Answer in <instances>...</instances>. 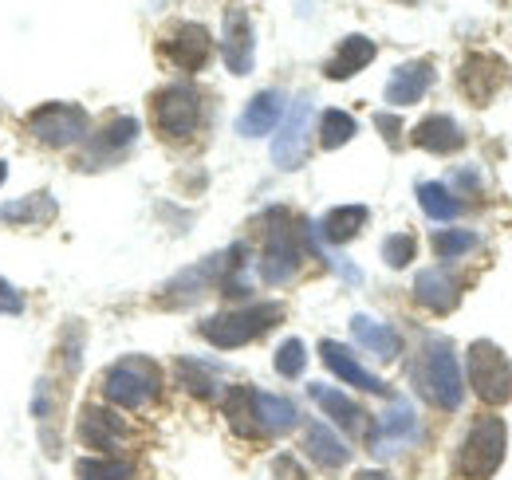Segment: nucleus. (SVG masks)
Listing matches in <instances>:
<instances>
[{
    "mask_svg": "<svg viewBox=\"0 0 512 480\" xmlns=\"http://www.w3.org/2000/svg\"><path fill=\"white\" fill-rule=\"evenodd\" d=\"M505 445H509V429L505 421L485 414L469 425V433L461 437L457 449V477L461 480H489L501 461H505Z\"/></svg>",
    "mask_w": 512,
    "mask_h": 480,
    "instance_id": "f257e3e1",
    "label": "nucleus"
},
{
    "mask_svg": "<svg viewBox=\"0 0 512 480\" xmlns=\"http://www.w3.org/2000/svg\"><path fill=\"white\" fill-rule=\"evenodd\" d=\"M284 319V307L280 303H253V307H241V311H225V315H213L201 323V339L221 347V351H233V347H245L260 339L264 331H272L276 323Z\"/></svg>",
    "mask_w": 512,
    "mask_h": 480,
    "instance_id": "f03ea898",
    "label": "nucleus"
},
{
    "mask_svg": "<svg viewBox=\"0 0 512 480\" xmlns=\"http://www.w3.org/2000/svg\"><path fill=\"white\" fill-rule=\"evenodd\" d=\"M418 378H422L426 398H430L438 410H446V414L461 410V398H465V378H461L457 355H453V347H449L446 339H434V343L426 347Z\"/></svg>",
    "mask_w": 512,
    "mask_h": 480,
    "instance_id": "7ed1b4c3",
    "label": "nucleus"
},
{
    "mask_svg": "<svg viewBox=\"0 0 512 480\" xmlns=\"http://www.w3.org/2000/svg\"><path fill=\"white\" fill-rule=\"evenodd\" d=\"M158 390H162L158 366L150 359H138V355L115 362V366L107 370V378H103V394H107L115 406H123V410H142V406H150V402L158 398Z\"/></svg>",
    "mask_w": 512,
    "mask_h": 480,
    "instance_id": "20e7f679",
    "label": "nucleus"
},
{
    "mask_svg": "<svg viewBox=\"0 0 512 480\" xmlns=\"http://www.w3.org/2000/svg\"><path fill=\"white\" fill-rule=\"evenodd\" d=\"M469 386L485 406H505L512 398V362L497 343L477 339L469 347Z\"/></svg>",
    "mask_w": 512,
    "mask_h": 480,
    "instance_id": "39448f33",
    "label": "nucleus"
},
{
    "mask_svg": "<svg viewBox=\"0 0 512 480\" xmlns=\"http://www.w3.org/2000/svg\"><path fill=\"white\" fill-rule=\"evenodd\" d=\"M300 272V244H296V229H288V213L276 209L272 213V229H268V248L260 260V276L264 284H288Z\"/></svg>",
    "mask_w": 512,
    "mask_h": 480,
    "instance_id": "423d86ee",
    "label": "nucleus"
},
{
    "mask_svg": "<svg viewBox=\"0 0 512 480\" xmlns=\"http://www.w3.org/2000/svg\"><path fill=\"white\" fill-rule=\"evenodd\" d=\"M154 122L166 138H190L201 122V95L186 87V83H174L166 91L154 95Z\"/></svg>",
    "mask_w": 512,
    "mask_h": 480,
    "instance_id": "0eeeda50",
    "label": "nucleus"
},
{
    "mask_svg": "<svg viewBox=\"0 0 512 480\" xmlns=\"http://www.w3.org/2000/svg\"><path fill=\"white\" fill-rule=\"evenodd\" d=\"M28 130L44 146H71V142H79L87 134V115L75 103H48V107L28 115Z\"/></svg>",
    "mask_w": 512,
    "mask_h": 480,
    "instance_id": "6e6552de",
    "label": "nucleus"
},
{
    "mask_svg": "<svg viewBox=\"0 0 512 480\" xmlns=\"http://www.w3.org/2000/svg\"><path fill=\"white\" fill-rule=\"evenodd\" d=\"M308 134H312V99H296L292 115L284 119L276 142H272V158L280 170H300L308 158Z\"/></svg>",
    "mask_w": 512,
    "mask_h": 480,
    "instance_id": "1a4fd4ad",
    "label": "nucleus"
},
{
    "mask_svg": "<svg viewBox=\"0 0 512 480\" xmlns=\"http://www.w3.org/2000/svg\"><path fill=\"white\" fill-rule=\"evenodd\" d=\"M509 83V67L501 56H489V52H473L465 67H461V91L477 103V107H485L501 87Z\"/></svg>",
    "mask_w": 512,
    "mask_h": 480,
    "instance_id": "9d476101",
    "label": "nucleus"
},
{
    "mask_svg": "<svg viewBox=\"0 0 512 480\" xmlns=\"http://www.w3.org/2000/svg\"><path fill=\"white\" fill-rule=\"evenodd\" d=\"M166 56L178 63L182 71H201L213 56V36L205 24H182L174 28V36L166 40Z\"/></svg>",
    "mask_w": 512,
    "mask_h": 480,
    "instance_id": "9b49d317",
    "label": "nucleus"
},
{
    "mask_svg": "<svg viewBox=\"0 0 512 480\" xmlns=\"http://www.w3.org/2000/svg\"><path fill=\"white\" fill-rule=\"evenodd\" d=\"M414 300L422 307H430V311H438V315H449L461 303V284L446 268H426L414 280Z\"/></svg>",
    "mask_w": 512,
    "mask_h": 480,
    "instance_id": "f8f14e48",
    "label": "nucleus"
},
{
    "mask_svg": "<svg viewBox=\"0 0 512 480\" xmlns=\"http://www.w3.org/2000/svg\"><path fill=\"white\" fill-rule=\"evenodd\" d=\"M221 56H225V67L233 75H249L253 71V56H256V44H253V24L245 12H229L225 16V44H221Z\"/></svg>",
    "mask_w": 512,
    "mask_h": 480,
    "instance_id": "ddd939ff",
    "label": "nucleus"
},
{
    "mask_svg": "<svg viewBox=\"0 0 512 480\" xmlns=\"http://www.w3.org/2000/svg\"><path fill=\"white\" fill-rule=\"evenodd\" d=\"M430 83H434V63L430 60L402 63L386 83V103L390 107H410L430 91Z\"/></svg>",
    "mask_w": 512,
    "mask_h": 480,
    "instance_id": "4468645a",
    "label": "nucleus"
},
{
    "mask_svg": "<svg viewBox=\"0 0 512 480\" xmlns=\"http://www.w3.org/2000/svg\"><path fill=\"white\" fill-rule=\"evenodd\" d=\"M320 355H323V362H327V370H331L335 378H343L347 386H359V390H367V394H390L383 378H375L371 370H363V366L355 362V355H351L343 343H331V339H323Z\"/></svg>",
    "mask_w": 512,
    "mask_h": 480,
    "instance_id": "2eb2a0df",
    "label": "nucleus"
},
{
    "mask_svg": "<svg viewBox=\"0 0 512 480\" xmlns=\"http://www.w3.org/2000/svg\"><path fill=\"white\" fill-rule=\"evenodd\" d=\"M123 433H127V425H123V418H115L111 410L91 406V410H83V418H79V437H83V445H87V449H99V453H107V457L119 449Z\"/></svg>",
    "mask_w": 512,
    "mask_h": 480,
    "instance_id": "dca6fc26",
    "label": "nucleus"
},
{
    "mask_svg": "<svg viewBox=\"0 0 512 480\" xmlns=\"http://www.w3.org/2000/svg\"><path fill=\"white\" fill-rule=\"evenodd\" d=\"M308 394L320 402L323 414L335 421V425H343L347 433H367V414H363V406H359V402H351L343 390H331V386L312 382V386H308Z\"/></svg>",
    "mask_w": 512,
    "mask_h": 480,
    "instance_id": "f3484780",
    "label": "nucleus"
},
{
    "mask_svg": "<svg viewBox=\"0 0 512 480\" xmlns=\"http://www.w3.org/2000/svg\"><path fill=\"white\" fill-rule=\"evenodd\" d=\"M351 335H355V343H359L367 355H375V359H383V362L398 359V351H402L398 331L379 323V319H371V315H355V319H351Z\"/></svg>",
    "mask_w": 512,
    "mask_h": 480,
    "instance_id": "a211bd4d",
    "label": "nucleus"
},
{
    "mask_svg": "<svg viewBox=\"0 0 512 480\" xmlns=\"http://www.w3.org/2000/svg\"><path fill=\"white\" fill-rule=\"evenodd\" d=\"M304 449H308V457H312L320 469H343V465L351 461L347 441H343L339 433H331V425H323V421H312V425L304 429Z\"/></svg>",
    "mask_w": 512,
    "mask_h": 480,
    "instance_id": "6ab92c4d",
    "label": "nucleus"
},
{
    "mask_svg": "<svg viewBox=\"0 0 512 480\" xmlns=\"http://www.w3.org/2000/svg\"><path fill=\"white\" fill-rule=\"evenodd\" d=\"M280 119H284V95H280V91H260L253 103L241 111V119H237V134H245V138L272 134Z\"/></svg>",
    "mask_w": 512,
    "mask_h": 480,
    "instance_id": "aec40b11",
    "label": "nucleus"
},
{
    "mask_svg": "<svg viewBox=\"0 0 512 480\" xmlns=\"http://www.w3.org/2000/svg\"><path fill=\"white\" fill-rule=\"evenodd\" d=\"M414 146H422L430 154H457L465 146V134L449 115H430L414 126Z\"/></svg>",
    "mask_w": 512,
    "mask_h": 480,
    "instance_id": "412c9836",
    "label": "nucleus"
},
{
    "mask_svg": "<svg viewBox=\"0 0 512 480\" xmlns=\"http://www.w3.org/2000/svg\"><path fill=\"white\" fill-rule=\"evenodd\" d=\"M371 60H375V40H367V36H347V40L339 44V52L327 60V79H351L355 71H363Z\"/></svg>",
    "mask_w": 512,
    "mask_h": 480,
    "instance_id": "4be33fe9",
    "label": "nucleus"
},
{
    "mask_svg": "<svg viewBox=\"0 0 512 480\" xmlns=\"http://www.w3.org/2000/svg\"><path fill=\"white\" fill-rule=\"evenodd\" d=\"M406 437H418V421H414L410 402H394L386 410V418L379 421V437H371L375 453H390V445H402Z\"/></svg>",
    "mask_w": 512,
    "mask_h": 480,
    "instance_id": "5701e85b",
    "label": "nucleus"
},
{
    "mask_svg": "<svg viewBox=\"0 0 512 480\" xmlns=\"http://www.w3.org/2000/svg\"><path fill=\"white\" fill-rule=\"evenodd\" d=\"M367 217H371L367 205H339V209H331L320 221V237L327 244H347V240L367 225Z\"/></svg>",
    "mask_w": 512,
    "mask_h": 480,
    "instance_id": "b1692460",
    "label": "nucleus"
},
{
    "mask_svg": "<svg viewBox=\"0 0 512 480\" xmlns=\"http://www.w3.org/2000/svg\"><path fill=\"white\" fill-rule=\"evenodd\" d=\"M253 410H256V421H260V433H288L296 425V418H300L288 398L260 394V390H253Z\"/></svg>",
    "mask_w": 512,
    "mask_h": 480,
    "instance_id": "393cba45",
    "label": "nucleus"
},
{
    "mask_svg": "<svg viewBox=\"0 0 512 480\" xmlns=\"http://www.w3.org/2000/svg\"><path fill=\"white\" fill-rule=\"evenodd\" d=\"M225 418H229V425H233L241 437H264V433H260V421H256V410H253V390H245V386H237V390L225 398Z\"/></svg>",
    "mask_w": 512,
    "mask_h": 480,
    "instance_id": "a878e982",
    "label": "nucleus"
},
{
    "mask_svg": "<svg viewBox=\"0 0 512 480\" xmlns=\"http://www.w3.org/2000/svg\"><path fill=\"white\" fill-rule=\"evenodd\" d=\"M418 205H422V213L434 217V221H453V217L461 213V201L449 193L446 185H438V181H422V185H418Z\"/></svg>",
    "mask_w": 512,
    "mask_h": 480,
    "instance_id": "bb28decb",
    "label": "nucleus"
},
{
    "mask_svg": "<svg viewBox=\"0 0 512 480\" xmlns=\"http://www.w3.org/2000/svg\"><path fill=\"white\" fill-rule=\"evenodd\" d=\"M52 217H56V205L44 193H36V197H28L20 205H4L0 209V221H16V225H44Z\"/></svg>",
    "mask_w": 512,
    "mask_h": 480,
    "instance_id": "cd10ccee",
    "label": "nucleus"
},
{
    "mask_svg": "<svg viewBox=\"0 0 512 480\" xmlns=\"http://www.w3.org/2000/svg\"><path fill=\"white\" fill-rule=\"evenodd\" d=\"M351 138H355V119H351V115H343V111H323V122H320L323 150H339V146H347Z\"/></svg>",
    "mask_w": 512,
    "mask_h": 480,
    "instance_id": "c85d7f7f",
    "label": "nucleus"
},
{
    "mask_svg": "<svg viewBox=\"0 0 512 480\" xmlns=\"http://www.w3.org/2000/svg\"><path fill=\"white\" fill-rule=\"evenodd\" d=\"M75 473H79V480H130L134 477V469H130L127 461H111V457H83V461L75 465Z\"/></svg>",
    "mask_w": 512,
    "mask_h": 480,
    "instance_id": "c756f323",
    "label": "nucleus"
},
{
    "mask_svg": "<svg viewBox=\"0 0 512 480\" xmlns=\"http://www.w3.org/2000/svg\"><path fill=\"white\" fill-rule=\"evenodd\" d=\"M178 378H182V386H186L190 394H197V398H213V394H217V378H213L201 362L182 359L178 362Z\"/></svg>",
    "mask_w": 512,
    "mask_h": 480,
    "instance_id": "7c9ffc66",
    "label": "nucleus"
},
{
    "mask_svg": "<svg viewBox=\"0 0 512 480\" xmlns=\"http://www.w3.org/2000/svg\"><path fill=\"white\" fill-rule=\"evenodd\" d=\"M477 244V237L469 229H446V233H434V252L442 260H457L461 252H469Z\"/></svg>",
    "mask_w": 512,
    "mask_h": 480,
    "instance_id": "2f4dec72",
    "label": "nucleus"
},
{
    "mask_svg": "<svg viewBox=\"0 0 512 480\" xmlns=\"http://www.w3.org/2000/svg\"><path fill=\"white\" fill-rule=\"evenodd\" d=\"M304 366H308V351H304V343H300V339L280 343V351H276V370H280L284 378H300V374H304Z\"/></svg>",
    "mask_w": 512,
    "mask_h": 480,
    "instance_id": "473e14b6",
    "label": "nucleus"
},
{
    "mask_svg": "<svg viewBox=\"0 0 512 480\" xmlns=\"http://www.w3.org/2000/svg\"><path fill=\"white\" fill-rule=\"evenodd\" d=\"M134 134H138V122H134V119H115L107 130H103V134H99V142H95V146L115 154V150H123V146H130V142H134Z\"/></svg>",
    "mask_w": 512,
    "mask_h": 480,
    "instance_id": "72a5a7b5",
    "label": "nucleus"
},
{
    "mask_svg": "<svg viewBox=\"0 0 512 480\" xmlns=\"http://www.w3.org/2000/svg\"><path fill=\"white\" fill-rule=\"evenodd\" d=\"M414 237L410 233H394V237L383 240V260L390 264V268H406L410 260H414Z\"/></svg>",
    "mask_w": 512,
    "mask_h": 480,
    "instance_id": "f704fd0d",
    "label": "nucleus"
},
{
    "mask_svg": "<svg viewBox=\"0 0 512 480\" xmlns=\"http://www.w3.org/2000/svg\"><path fill=\"white\" fill-rule=\"evenodd\" d=\"M20 311H24V296L8 280H0V315H20Z\"/></svg>",
    "mask_w": 512,
    "mask_h": 480,
    "instance_id": "c9c22d12",
    "label": "nucleus"
},
{
    "mask_svg": "<svg viewBox=\"0 0 512 480\" xmlns=\"http://www.w3.org/2000/svg\"><path fill=\"white\" fill-rule=\"evenodd\" d=\"M375 126L383 130L386 142H390V146H398V130H402V122L394 119V115H375Z\"/></svg>",
    "mask_w": 512,
    "mask_h": 480,
    "instance_id": "e433bc0d",
    "label": "nucleus"
},
{
    "mask_svg": "<svg viewBox=\"0 0 512 480\" xmlns=\"http://www.w3.org/2000/svg\"><path fill=\"white\" fill-rule=\"evenodd\" d=\"M359 480H390L386 473H359Z\"/></svg>",
    "mask_w": 512,
    "mask_h": 480,
    "instance_id": "4c0bfd02",
    "label": "nucleus"
},
{
    "mask_svg": "<svg viewBox=\"0 0 512 480\" xmlns=\"http://www.w3.org/2000/svg\"><path fill=\"white\" fill-rule=\"evenodd\" d=\"M4 178H8V170H4V162H0V185H4Z\"/></svg>",
    "mask_w": 512,
    "mask_h": 480,
    "instance_id": "58836bf2",
    "label": "nucleus"
},
{
    "mask_svg": "<svg viewBox=\"0 0 512 480\" xmlns=\"http://www.w3.org/2000/svg\"><path fill=\"white\" fill-rule=\"evenodd\" d=\"M406 4H410V0H406Z\"/></svg>",
    "mask_w": 512,
    "mask_h": 480,
    "instance_id": "ea45409f",
    "label": "nucleus"
}]
</instances>
